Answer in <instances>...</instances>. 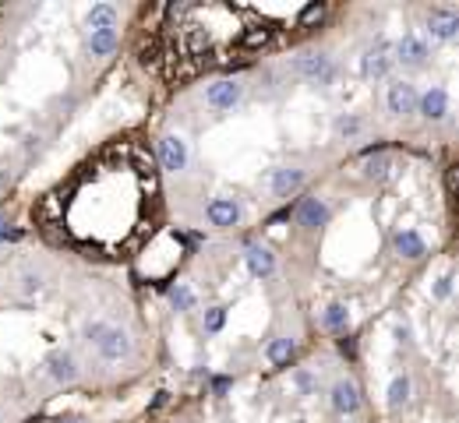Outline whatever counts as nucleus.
<instances>
[{
    "label": "nucleus",
    "instance_id": "nucleus-1",
    "mask_svg": "<svg viewBox=\"0 0 459 423\" xmlns=\"http://www.w3.org/2000/svg\"><path fill=\"white\" fill-rule=\"evenodd\" d=\"M85 339L96 342V349H99V356H103L106 363H117V360H127V356H131V335L120 332V328H113V325H89V328H85Z\"/></svg>",
    "mask_w": 459,
    "mask_h": 423
},
{
    "label": "nucleus",
    "instance_id": "nucleus-2",
    "mask_svg": "<svg viewBox=\"0 0 459 423\" xmlns=\"http://www.w3.org/2000/svg\"><path fill=\"white\" fill-rule=\"evenodd\" d=\"M294 74L304 78V82L325 85V82L336 74V67H332V57H329V53H301V57L294 60Z\"/></svg>",
    "mask_w": 459,
    "mask_h": 423
},
{
    "label": "nucleus",
    "instance_id": "nucleus-3",
    "mask_svg": "<svg viewBox=\"0 0 459 423\" xmlns=\"http://www.w3.org/2000/svg\"><path fill=\"white\" fill-rule=\"evenodd\" d=\"M241 96H244V85H241L237 78H219V82L208 85V92H205V106L222 113V110H234V106L241 103Z\"/></svg>",
    "mask_w": 459,
    "mask_h": 423
},
{
    "label": "nucleus",
    "instance_id": "nucleus-4",
    "mask_svg": "<svg viewBox=\"0 0 459 423\" xmlns=\"http://www.w3.org/2000/svg\"><path fill=\"white\" fill-rule=\"evenodd\" d=\"M187 159H191V152H187V141L180 134H163L159 138V162H163L166 173H184Z\"/></svg>",
    "mask_w": 459,
    "mask_h": 423
},
{
    "label": "nucleus",
    "instance_id": "nucleus-5",
    "mask_svg": "<svg viewBox=\"0 0 459 423\" xmlns=\"http://www.w3.org/2000/svg\"><path fill=\"white\" fill-rule=\"evenodd\" d=\"M385 106H389L392 117L413 113V110H417V89H413L410 82H392L389 92H385Z\"/></svg>",
    "mask_w": 459,
    "mask_h": 423
},
{
    "label": "nucleus",
    "instance_id": "nucleus-6",
    "mask_svg": "<svg viewBox=\"0 0 459 423\" xmlns=\"http://www.w3.org/2000/svg\"><path fill=\"white\" fill-rule=\"evenodd\" d=\"M205 216H208V226L230 230V226L241 223V204H237L234 197H215V201H208Z\"/></svg>",
    "mask_w": 459,
    "mask_h": 423
},
{
    "label": "nucleus",
    "instance_id": "nucleus-7",
    "mask_svg": "<svg viewBox=\"0 0 459 423\" xmlns=\"http://www.w3.org/2000/svg\"><path fill=\"white\" fill-rule=\"evenodd\" d=\"M417 110L424 120H445L448 117V92L445 89H427L424 96H417Z\"/></svg>",
    "mask_w": 459,
    "mask_h": 423
},
{
    "label": "nucleus",
    "instance_id": "nucleus-8",
    "mask_svg": "<svg viewBox=\"0 0 459 423\" xmlns=\"http://www.w3.org/2000/svg\"><path fill=\"white\" fill-rule=\"evenodd\" d=\"M329 402H332V409H336V412L350 416V412H357V409H360V391H357V384H353V381H336V384H332V391H329Z\"/></svg>",
    "mask_w": 459,
    "mask_h": 423
},
{
    "label": "nucleus",
    "instance_id": "nucleus-9",
    "mask_svg": "<svg viewBox=\"0 0 459 423\" xmlns=\"http://www.w3.org/2000/svg\"><path fill=\"white\" fill-rule=\"evenodd\" d=\"M427 29H431V36L434 39H455V32H459V15L455 11H448V8H434L431 15H427Z\"/></svg>",
    "mask_w": 459,
    "mask_h": 423
},
{
    "label": "nucleus",
    "instance_id": "nucleus-10",
    "mask_svg": "<svg viewBox=\"0 0 459 423\" xmlns=\"http://www.w3.org/2000/svg\"><path fill=\"white\" fill-rule=\"evenodd\" d=\"M389 67H392V46H389V43H378V46H371V50L364 53L360 71H364L367 78H385Z\"/></svg>",
    "mask_w": 459,
    "mask_h": 423
},
{
    "label": "nucleus",
    "instance_id": "nucleus-11",
    "mask_svg": "<svg viewBox=\"0 0 459 423\" xmlns=\"http://www.w3.org/2000/svg\"><path fill=\"white\" fill-rule=\"evenodd\" d=\"M244 261H248V272H251L255 279H269V275L276 272V258H272V251L262 247V244H248Z\"/></svg>",
    "mask_w": 459,
    "mask_h": 423
},
{
    "label": "nucleus",
    "instance_id": "nucleus-12",
    "mask_svg": "<svg viewBox=\"0 0 459 423\" xmlns=\"http://www.w3.org/2000/svg\"><path fill=\"white\" fill-rule=\"evenodd\" d=\"M297 223H301L304 230L325 226V223H329V204H325L322 197H304L301 208H297Z\"/></svg>",
    "mask_w": 459,
    "mask_h": 423
},
{
    "label": "nucleus",
    "instance_id": "nucleus-13",
    "mask_svg": "<svg viewBox=\"0 0 459 423\" xmlns=\"http://www.w3.org/2000/svg\"><path fill=\"white\" fill-rule=\"evenodd\" d=\"M392 60L410 64V67H420V64L427 60V43L417 39V36H403V39L396 43V57H392Z\"/></svg>",
    "mask_w": 459,
    "mask_h": 423
},
{
    "label": "nucleus",
    "instance_id": "nucleus-14",
    "mask_svg": "<svg viewBox=\"0 0 459 423\" xmlns=\"http://www.w3.org/2000/svg\"><path fill=\"white\" fill-rule=\"evenodd\" d=\"M301 183H304V169H294V166H283V169H276V173H272V180H269V187H272V194H276V197H287V194H294Z\"/></svg>",
    "mask_w": 459,
    "mask_h": 423
},
{
    "label": "nucleus",
    "instance_id": "nucleus-15",
    "mask_svg": "<svg viewBox=\"0 0 459 423\" xmlns=\"http://www.w3.org/2000/svg\"><path fill=\"white\" fill-rule=\"evenodd\" d=\"M46 367H50V377L61 381V384L78 381V360H75L71 353H54V356L46 360Z\"/></svg>",
    "mask_w": 459,
    "mask_h": 423
},
{
    "label": "nucleus",
    "instance_id": "nucleus-16",
    "mask_svg": "<svg viewBox=\"0 0 459 423\" xmlns=\"http://www.w3.org/2000/svg\"><path fill=\"white\" fill-rule=\"evenodd\" d=\"M265 356H269L272 367H287V363L297 356V342L287 339V335H279V339H272V342L265 346Z\"/></svg>",
    "mask_w": 459,
    "mask_h": 423
},
{
    "label": "nucleus",
    "instance_id": "nucleus-17",
    "mask_svg": "<svg viewBox=\"0 0 459 423\" xmlns=\"http://www.w3.org/2000/svg\"><path fill=\"white\" fill-rule=\"evenodd\" d=\"M117 8L113 4H96L92 11H89V29L92 32H110V29H117Z\"/></svg>",
    "mask_w": 459,
    "mask_h": 423
},
{
    "label": "nucleus",
    "instance_id": "nucleus-18",
    "mask_svg": "<svg viewBox=\"0 0 459 423\" xmlns=\"http://www.w3.org/2000/svg\"><path fill=\"white\" fill-rule=\"evenodd\" d=\"M89 53L99 57V60L113 57L117 53V29H110V32H89Z\"/></svg>",
    "mask_w": 459,
    "mask_h": 423
},
{
    "label": "nucleus",
    "instance_id": "nucleus-19",
    "mask_svg": "<svg viewBox=\"0 0 459 423\" xmlns=\"http://www.w3.org/2000/svg\"><path fill=\"white\" fill-rule=\"evenodd\" d=\"M396 251L403 254V258H410V261H417V258H424V240L413 233V230H399L396 233Z\"/></svg>",
    "mask_w": 459,
    "mask_h": 423
},
{
    "label": "nucleus",
    "instance_id": "nucleus-20",
    "mask_svg": "<svg viewBox=\"0 0 459 423\" xmlns=\"http://www.w3.org/2000/svg\"><path fill=\"white\" fill-rule=\"evenodd\" d=\"M322 325H325V332L343 335V332H346V325H350V311H346V304H329V307H325V314H322Z\"/></svg>",
    "mask_w": 459,
    "mask_h": 423
},
{
    "label": "nucleus",
    "instance_id": "nucleus-21",
    "mask_svg": "<svg viewBox=\"0 0 459 423\" xmlns=\"http://www.w3.org/2000/svg\"><path fill=\"white\" fill-rule=\"evenodd\" d=\"M410 402V377H392V384H389V405L392 409H399V405H406Z\"/></svg>",
    "mask_w": 459,
    "mask_h": 423
},
{
    "label": "nucleus",
    "instance_id": "nucleus-22",
    "mask_svg": "<svg viewBox=\"0 0 459 423\" xmlns=\"http://www.w3.org/2000/svg\"><path fill=\"white\" fill-rule=\"evenodd\" d=\"M184 46H187V53L205 50V46H208V32H205V29H187V32H184Z\"/></svg>",
    "mask_w": 459,
    "mask_h": 423
},
{
    "label": "nucleus",
    "instance_id": "nucleus-23",
    "mask_svg": "<svg viewBox=\"0 0 459 423\" xmlns=\"http://www.w3.org/2000/svg\"><path fill=\"white\" fill-rule=\"evenodd\" d=\"M389 166H392V159H389V155H371V159H367V176L382 180V176L389 173Z\"/></svg>",
    "mask_w": 459,
    "mask_h": 423
},
{
    "label": "nucleus",
    "instance_id": "nucleus-24",
    "mask_svg": "<svg viewBox=\"0 0 459 423\" xmlns=\"http://www.w3.org/2000/svg\"><path fill=\"white\" fill-rule=\"evenodd\" d=\"M170 300H173L177 311H191V307H194V293H191L187 286H177V289L170 293Z\"/></svg>",
    "mask_w": 459,
    "mask_h": 423
},
{
    "label": "nucleus",
    "instance_id": "nucleus-25",
    "mask_svg": "<svg viewBox=\"0 0 459 423\" xmlns=\"http://www.w3.org/2000/svg\"><path fill=\"white\" fill-rule=\"evenodd\" d=\"M325 15V4H308L304 11H301V18H297V25L304 29V25H311V22H318Z\"/></svg>",
    "mask_w": 459,
    "mask_h": 423
},
{
    "label": "nucleus",
    "instance_id": "nucleus-26",
    "mask_svg": "<svg viewBox=\"0 0 459 423\" xmlns=\"http://www.w3.org/2000/svg\"><path fill=\"white\" fill-rule=\"evenodd\" d=\"M357 131H360V120H357V117H339V120H336V134L353 138Z\"/></svg>",
    "mask_w": 459,
    "mask_h": 423
},
{
    "label": "nucleus",
    "instance_id": "nucleus-27",
    "mask_svg": "<svg viewBox=\"0 0 459 423\" xmlns=\"http://www.w3.org/2000/svg\"><path fill=\"white\" fill-rule=\"evenodd\" d=\"M222 321H226V311H222V307H212V311L205 314V332H219Z\"/></svg>",
    "mask_w": 459,
    "mask_h": 423
},
{
    "label": "nucleus",
    "instance_id": "nucleus-28",
    "mask_svg": "<svg viewBox=\"0 0 459 423\" xmlns=\"http://www.w3.org/2000/svg\"><path fill=\"white\" fill-rule=\"evenodd\" d=\"M265 39H269V32H265V29H251V32L244 36V43H248V46H258V43H265Z\"/></svg>",
    "mask_w": 459,
    "mask_h": 423
},
{
    "label": "nucleus",
    "instance_id": "nucleus-29",
    "mask_svg": "<svg viewBox=\"0 0 459 423\" xmlns=\"http://www.w3.org/2000/svg\"><path fill=\"white\" fill-rule=\"evenodd\" d=\"M297 388H301V391H311V388H315V377H311L308 370H297Z\"/></svg>",
    "mask_w": 459,
    "mask_h": 423
},
{
    "label": "nucleus",
    "instance_id": "nucleus-30",
    "mask_svg": "<svg viewBox=\"0 0 459 423\" xmlns=\"http://www.w3.org/2000/svg\"><path fill=\"white\" fill-rule=\"evenodd\" d=\"M39 286H43V279L32 275V272H25V293H32V289H39Z\"/></svg>",
    "mask_w": 459,
    "mask_h": 423
},
{
    "label": "nucleus",
    "instance_id": "nucleus-31",
    "mask_svg": "<svg viewBox=\"0 0 459 423\" xmlns=\"http://www.w3.org/2000/svg\"><path fill=\"white\" fill-rule=\"evenodd\" d=\"M339 353H343V356H357V346H353V339H339Z\"/></svg>",
    "mask_w": 459,
    "mask_h": 423
},
{
    "label": "nucleus",
    "instance_id": "nucleus-32",
    "mask_svg": "<svg viewBox=\"0 0 459 423\" xmlns=\"http://www.w3.org/2000/svg\"><path fill=\"white\" fill-rule=\"evenodd\" d=\"M212 388H215V391H226V388H230V377H212Z\"/></svg>",
    "mask_w": 459,
    "mask_h": 423
},
{
    "label": "nucleus",
    "instance_id": "nucleus-33",
    "mask_svg": "<svg viewBox=\"0 0 459 423\" xmlns=\"http://www.w3.org/2000/svg\"><path fill=\"white\" fill-rule=\"evenodd\" d=\"M11 237H15V233L8 230V223H4V216H0V240H11Z\"/></svg>",
    "mask_w": 459,
    "mask_h": 423
},
{
    "label": "nucleus",
    "instance_id": "nucleus-34",
    "mask_svg": "<svg viewBox=\"0 0 459 423\" xmlns=\"http://www.w3.org/2000/svg\"><path fill=\"white\" fill-rule=\"evenodd\" d=\"M448 282H452V279H441V282H438V289H434V293H438V297H448V289H452V286H448Z\"/></svg>",
    "mask_w": 459,
    "mask_h": 423
},
{
    "label": "nucleus",
    "instance_id": "nucleus-35",
    "mask_svg": "<svg viewBox=\"0 0 459 423\" xmlns=\"http://www.w3.org/2000/svg\"><path fill=\"white\" fill-rule=\"evenodd\" d=\"M64 423H78V419H64Z\"/></svg>",
    "mask_w": 459,
    "mask_h": 423
}]
</instances>
